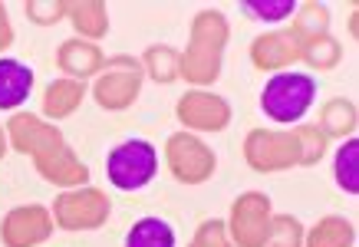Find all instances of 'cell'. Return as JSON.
<instances>
[{"instance_id":"e0dca14e","label":"cell","mask_w":359,"mask_h":247,"mask_svg":"<svg viewBox=\"0 0 359 247\" xmlns=\"http://www.w3.org/2000/svg\"><path fill=\"white\" fill-rule=\"evenodd\" d=\"M66 20L73 23L79 40L96 44L99 36H106V30H109V7L102 0H69Z\"/></svg>"},{"instance_id":"4fadbf2b","label":"cell","mask_w":359,"mask_h":247,"mask_svg":"<svg viewBox=\"0 0 359 247\" xmlns=\"http://www.w3.org/2000/svg\"><path fill=\"white\" fill-rule=\"evenodd\" d=\"M250 63L257 69H267V73H283L294 63H300V46L294 44V36L287 30H271L254 36L250 44Z\"/></svg>"},{"instance_id":"277c9868","label":"cell","mask_w":359,"mask_h":247,"mask_svg":"<svg viewBox=\"0 0 359 247\" xmlns=\"http://www.w3.org/2000/svg\"><path fill=\"white\" fill-rule=\"evenodd\" d=\"M142 63L135 56H109L106 66H102V73L93 79V99H96L99 109H106V112H126L129 106H135V99L142 93Z\"/></svg>"},{"instance_id":"d4e9b609","label":"cell","mask_w":359,"mask_h":247,"mask_svg":"<svg viewBox=\"0 0 359 247\" xmlns=\"http://www.w3.org/2000/svg\"><path fill=\"white\" fill-rule=\"evenodd\" d=\"M304 231L297 215H273L271 231L264 237V247H304Z\"/></svg>"},{"instance_id":"4dcf8cb0","label":"cell","mask_w":359,"mask_h":247,"mask_svg":"<svg viewBox=\"0 0 359 247\" xmlns=\"http://www.w3.org/2000/svg\"><path fill=\"white\" fill-rule=\"evenodd\" d=\"M7 152H11V142H7V129L0 126V159H4Z\"/></svg>"},{"instance_id":"4316f807","label":"cell","mask_w":359,"mask_h":247,"mask_svg":"<svg viewBox=\"0 0 359 247\" xmlns=\"http://www.w3.org/2000/svg\"><path fill=\"white\" fill-rule=\"evenodd\" d=\"M241 11L248 13L250 20H264V23H277L294 17L297 4L294 0H241Z\"/></svg>"},{"instance_id":"603a6c76","label":"cell","mask_w":359,"mask_h":247,"mask_svg":"<svg viewBox=\"0 0 359 247\" xmlns=\"http://www.w3.org/2000/svg\"><path fill=\"white\" fill-rule=\"evenodd\" d=\"M333 178L346 194L359 192V139H343V145L337 149L333 159Z\"/></svg>"},{"instance_id":"ac0fdd59","label":"cell","mask_w":359,"mask_h":247,"mask_svg":"<svg viewBox=\"0 0 359 247\" xmlns=\"http://www.w3.org/2000/svg\"><path fill=\"white\" fill-rule=\"evenodd\" d=\"M86 93H89L86 83L66 79V76H63V79H53V83L46 86V93H43V116L50 119V122L73 116V112L83 106Z\"/></svg>"},{"instance_id":"7a4b0ae2","label":"cell","mask_w":359,"mask_h":247,"mask_svg":"<svg viewBox=\"0 0 359 247\" xmlns=\"http://www.w3.org/2000/svg\"><path fill=\"white\" fill-rule=\"evenodd\" d=\"M313 102L316 79L310 73H297V69L273 73L261 89V112L277 126H287V129L300 126Z\"/></svg>"},{"instance_id":"9a60e30c","label":"cell","mask_w":359,"mask_h":247,"mask_svg":"<svg viewBox=\"0 0 359 247\" xmlns=\"http://www.w3.org/2000/svg\"><path fill=\"white\" fill-rule=\"evenodd\" d=\"M33 93V69L23 60L0 56V112L20 109Z\"/></svg>"},{"instance_id":"ffe728a7","label":"cell","mask_w":359,"mask_h":247,"mask_svg":"<svg viewBox=\"0 0 359 247\" xmlns=\"http://www.w3.org/2000/svg\"><path fill=\"white\" fill-rule=\"evenodd\" d=\"M290 36L294 44L304 50L306 44H313L316 36H327L330 33V11L327 4H316V0H306L294 11V23H290Z\"/></svg>"},{"instance_id":"5bb4252c","label":"cell","mask_w":359,"mask_h":247,"mask_svg":"<svg viewBox=\"0 0 359 247\" xmlns=\"http://www.w3.org/2000/svg\"><path fill=\"white\" fill-rule=\"evenodd\" d=\"M56 66H60V73H63L66 79L86 83L89 76L102 73V66H106V53H102L96 44L73 36V40H63V44L56 46Z\"/></svg>"},{"instance_id":"52a82bcc","label":"cell","mask_w":359,"mask_h":247,"mask_svg":"<svg viewBox=\"0 0 359 247\" xmlns=\"http://www.w3.org/2000/svg\"><path fill=\"white\" fill-rule=\"evenodd\" d=\"M244 161L254 172L271 175L287 172V168H300V149H297L294 132H277V129H250L244 135Z\"/></svg>"},{"instance_id":"5b68a950","label":"cell","mask_w":359,"mask_h":247,"mask_svg":"<svg viewBox=\"0 0 359 247\" xmlns=\"http://www.w3.org/2000/svg\"><path fill=\"white\" fill-rule=\"evenodd\" d=\"M50 215H53V225L60 231H96L109 221L112 201L106 192L83 185V188H69V192L56 194Z\"/></svg>"},{"instance_id":"44dd1931","label":"cell","mask_w":359,"mask_h":247,"mask_svg":"<svg viewBox=\"0 0 359 247\" xmlns=\"http://www.w3.org/2000/svg\"><path fill=\"white\" fill-rule=\"evenodd\" d=\"M139 63L142 73L149 76L152 83H158V86H168V83L178 79V50L168 44H152L139 56Z\"/></svg>"},{"instance_id":"8992f818","label":"cell","mask_w":359,"mask_h":247,"mask_svg":"<svg viewBox=\"0 0 359 247\" xmlns=\"http://www.w3.org/2000/svg\"><path fill=\"white\" fill-rule=\"evenodd\" d=\"M165 165H168V172L178 185L195 188V185L211 182V175L218 168V159H215L208 142H201L195 132L182 129L165 139Z\"/></svg>"},{"instance_id":"83f0119b","label":"cell","mask_w":359,"mask_h":247,"mask_svg":"<svg viewBox=\"0 0 359 247\" xmlns=\"http://www.w3.org/2000/svg\"><path fill=\"white\" fill-rule=\"evenodd\" d=\"M23 13L40 27H53V23L66 20L69 0H23Z\"/></svg>"},{"instance_id":"d6986e66","label":"cell","mask_w":359,"mask_h":247,"mask_svg":"<svg viewBox=\"0 0 359 247\" xmlns=\"http://www.w3.org/2000/svg\"><path fill=\"white\" fill-rule=\"evenodd\" d=\"M304 247H356V225L343 215L320 218L310 231H304Z\"/></svg>"},{"instance_id":"484cf974","label":"cell","mask_w":359,"mask_h":247,"mask_svg":"<svg viewBox=\"0 0 359 247\" xmlns=\"http://www.w3.org/2000/svg\"><path fill=\"white\" fill-rule=\"evenodd\" d=\"M290 132H294L297 149H300V168H306V165H316V161L327 155L330 139L320 129H316V126H306V122H300V126H294Z\"/></svg>"},{"instance_id":"9c48e42d","label":"cell","mask_w":359,"mask_h":247,"mask_svg":"<svg viewBox=\"0 0 359 247\" xmlns=\"http://www.w3.org/2000/svg\"><path fill=\"white\" fill-rule=\"evenodd\" d=\"M175 116L185 132H224L231 126V102L211 89H188L175 102Z\"/></svg>"},{"instance_id":"f1b7e54d","label":"cell","mask_w":359,"mask_h":247,"mask_svg":"<svg viewBox=\"0 0 359 247\" xmlns=\"http://www.w3.org/2000/svg\"><path fill=\"white\" fill-rule=\"evenodd\" d=\"M188 247H234V244H231L224 221H221V218H208V221L198 225V231Z\"/></svg>"},{"instance_id":"2e32d148","label":"cell","mask_w":359,"mask_h":247,"mask_svg":"<svg viewBox=\"0 0 359 247\" xmlns=\"http://www.w3.org/2000/svg\"><path fill=\"white\" fill-rule=\"evenodd\" d=\"M359 126V109L353 99H327L320 106V116H316V129L323 132L327 139H353Z\"/></svg>"},{"instance_id":"f546056e","label":"cell","mask_w":359,"mask_h":247,"mask_svg":"<svg viewBox=\"0 0 359 247\" xmlns=\"http://www.w3.org/2000/svg\"><path fill=\"white\" fill-rule=\"evenodd\" d=\"M13 46V23H11V13H7V4L0 0V53L11 50Z\"/></svg>"},{"instance_id":"7c38bea8","label":"cell","mask_w":359,"mask_h":247,"mask_svg":"<svg viewBox=\"0 0 359 247\" xmlns=\"http://www.w3.org/2000/svg\"><path fill=\"white\" fill-rule=\"evenodd\" d=\"M33 165H36V172H40L43 182L56 185V188H63V192L89 185V168L76 159V152L69 149L66 142H60V145H53V149H46L43 155H36Z\"/></svg>"},{"instance_id":"8fae6325","label":"cell","mask_w":359,"mask_h":247,"mask_svg":"<svg viewBox=\"0 0 359 247\" xmlns=\"http://www.w3.org/2000/svg\"><path fill=\"white\" fill-rule=\"evenodd\" d=\"M4 129H7L11 149L20 152V155H30V159L43 155L46 149H53L60 142H66L63 132L56 129L50 119L33 116V112H17V116H11V122H7Z\"/></svg>"},{"instance_id":"6da1fadb","label":"cell","mask_w":359,"mask_h":247,"mask_svg":"<svg viewBox=\"0 0 359 247\" xmlns=\"http://www.w3.org/2000/svg\"><path fill=\"white\" fill-rule=\"evenodd\" d=\"M231 40V23L221 11H198L191 20L185 53H178V79L188 86L205 89L215 86L224 66V50Z\"/></svg>"},{"instance_id":"cb8c5ba5","label":"cell","mask_w":359,"mask_h":247,"mask_svg":"<svg viewBox=\"0 0 359 247\" xmlns=\"http://www.w3.org/2000/svg\"><path fill=\"white\" fill-rule=\"evenodd\" d=\"M343 60V46H339L337 36H316L313 44H306L300 50V63L313 66L316 73H330V69H337V63Z\"/></svg>"},{"instance_id":"30bf717a","label":"cell","mask_w":359,"mask_h":247,"mask_svg":"<svg viewBox=\"0 0 359 247\" xmlns=\"http://www.w3.org/2000/svg\"><path fill=\"white\" fill-rule=\"evenodd\" d=\"M53 215L43 204H17L0 221L4 247H40L53 237Z\"/></svg>"},{"instance_id":"3957f363","label":"cell","mask_w":359,"mask_h":247,"mask_svg":"<svg viewBox=\"0 0 359 247\" xmlns=\"http://www.w3.org/2000/svg\"><path fill=\"white\" fill-rule=\"evenodd\" d=\"M158 175V149L149 139H126L106 155V178L116 192H142Z\"/></svg>"},{"instance_id":"7402d4cb","label":"cell","mask_w":359,"mask_h":247,"mask_svg":"<svg viewBox=\"0 0 359 247\" xmlns=\"http://www.w3.org/2000/svg\"><path fill=\"white\" fill-rule=\"evenodd\" d=\"M126 247H175V227L165 218H139L126 234Z\"/></svg>"},{"instance_id":"ba28073f","label":"cell","mask_w":359,"mask_h":247,"mask_svg":"<svg viewBox=\"0 0 359 247\" xmlns=\"http://www.w3.org/2000/svg\"><path fill=\"white\" fill-rule=\"evenodd\" d=\"M273 204L264 192H244L234 198L228 211V237L234 247H264V237L271 231Z\"/></svg>"}]
</instances>
